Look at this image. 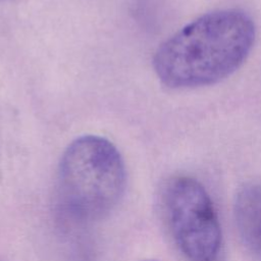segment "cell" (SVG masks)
I'll use <instances>...</instances> for the list:
<instances>
[{
	"instance_id": "cell-1",
	"label": "cell",
	"mask_w": 261,
	"mask_h": 261,
	"mask_svg": "<svg viewBox=\"0 0 261 261\" xmlns=\"http://www.w3.org/2000/svg\"><path fill=\"white\" fill-rule=\"evenodd\" d=\"M255 39L252 18L239 9L208 12L185 25L157 49L153 65L171 89L215 84L246 60Z\"/></svg>"
},
{
	"instance_id": "cell-2",
	"label": "cell",
	"mask_w": 261,
	"mask_h": 261,
	"mask_svg": "<svg viewBox=\"0 0 261 261\" xmlns=\"http://www.w3.org/2000/svg\"><path fill=\"white\" fill-rule=\"evenodd\" d=\"M126 185L123 159L107 139L86 135L63 152L57 172V198L65 215L79 223L107 217Z\"/></svg>"
},
{
	"instance_id": "cell-3",
	"label": "cell",
	"mask_w": 261,
	"mask_h": 261,
	"mask_svg": "<svg viewBox=\"0 0 261 261\" xmlns=\"http://www.w3.org/2000/svg\"><path fill=\"white\" fill-rule=\"evenodd\" d=\"M161 209L171 238L189 261H219L223 243L218 216L205 188L177 175L161 190Z\"/></svg>"
},
{
	"instance_id": "cell-4",
	"label": "cell",
	"mask_w": 261,
	"mask_h": 261,
	"mask_svg": "<svg viewBox=\"0 0 261 261\" xmlns=\"http://www.w3.org/2000/svg\"><path fill=\"white\" fill-rule=\"evenodd\" d=\"M234 220L238 233L246 250L261 261V185L242 187L234 200Z\"/></svg>"
},
{
	"instance_id": "cell-5",
	"label": "cell",
	"mask_w": 261,
	"mask_h": 261,
	"mask_svg": "<svg viewBox=\"0 0 261 261\" xmlns=\"http://www.w3.org/2000/svg\"><path fill=\"white\" fill-rule=\"evenodd\" d=\"M144 261H156V260H144Z\"/></svg>"
}]
</instances>
